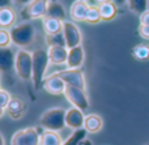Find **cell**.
Instances as JSON below:
<instances>
[{
    "label": "cell",
    "mask_w": 149,
    "mask_h": 145,
    "mask_svg": "<svg viewBox=\"0 0 149 145\" xmlns=\"http://www.w3.org/2000/svg\"><path fill=\"white\" fill-rule=\"evenodd\" d=\"M12 37V43L18 47H26L33 43L36 38V28L31 22H22L15 25L9 30Z\"/></svg>",
    "instance_id": "1"
},
{
    "label": "cell",
    "mask_w": 149,
    "mask_h": 145,
    "mask_svg": "<svg viewBox=\"0 0 149 145\" xmlns=\"http://www.w3.org/2000/svg\"><path fill=\"white\" fill-rule=\"evenodd\" d=\"M65 112H67V110L62 109V107L50 109L46 112H43L39 123L46 131L58 132L65 127Z\"/></svg>",
    "instance_id": "2"
},
{
    "label": "cell",
    "mask_w": 149,
    "mask_h": 145,
    "mask_svg": "<svg viewBox=\"0 0 149 145\" xmlns=\"http://www.w3.org/2000/svg\"><path fill=\"white\" fill-rule=\"evenodd\" d=\"M31 54H33V77H31V80H33L34 88L39 89V85L43 81L45 73H46L50 63L49 52L43 49H39L33 51Z\"/></svg>",
    "instance_id": "3"
},
{
    "label": "cell",
    "mask_w": 149,
    "mask_h": 145,
    "mask_svg": "<svg viewBox=\"0 0 149 145\" xmlns=\"http://www.w3.org/2000/svg\"><path fill=\"white\" fill-rule=\"evenodd\" d=\"M15 68L21 80H31L33 77V54L24 49L18 50V52L16 54Z\"/></svg>",
    "instance_id": "4"
},
{
    "label": "cell",
    "mask_w": 149,
    "mask_h": 145,
    "mask_svg": "<svg viewBox=\"0 0 149 145\" xmlns=\"http://www.w3.org/2000/svg\"><path fill=\"white\" fill-rule=\"evenodd\" d=\"M49 3H50V0H31V1L21 10V17L25 21L37 20V18H45L47 16Z\"/></svg>",
    "instance_id": "5"
},
{
    "label": "cell",
    "mask_w": 149,
    "mask_h": 145,
    "mask_svg": "<svg viewBox=\"0 0 149 145\" xmlns=\"http://www.w3.org/2000/svg\"><path fill=\"white\" fill-rule=\"evenodd\" d=\"M41 136L36 128H25L15 132L10 140V145H39Z\"/></svg>",
    "instance_id": "6"
},
{
    "label": "cell",
    "mask_w": 149,
    "mask_h": 145,
    "mask_svg": "<svg viewBox=\"0 0 149 145\" xmlns=\"http://www.w3.org/2000/svg\"><path fill=\"white\" fill-rule=\"evenodd\" d=\"M64 96L67 98V101L73 105V107H77L81 111H86L89 109V99H88L85 90H82V89L74 88V86H67Z\"/></svg>",
    "instance_id": "7"
},
{
    "label": "cell",
    "mask_w": 149,
    "mask_h": 145,
    "mask_svg": "<svg viewBox=\"0 0 149 145\" xmlns=\"http://www.w3.org/2000/svg\"><path fill=\"white\" fill-rule=\"evenodd\" d=\"M56 76H59L67 86H74V88H80L82 90L86 89V83H85V76L82 73L81 69H64L60 72L55 73Z\"/></svg>",
    "instance_id": "8"
},
{
    "label": "cell",
    "mask_w": 149,
    "mask_h": 145,
    "mask_svg": "<svg viewBox=\"0 0 149 145\" xmlns=\"http://www.w3.org/2000/svg\"><path fill=\"white\" fill-rule=\"evenodd\" d=\"M63 35H64L67 49L81 46V31H80L79 26L72 21H64L63 22Z\"/></svg>",
    "instance_id": "9"
},
{
    "label": "cell",
    "mask_w": 149,
    "mask_h": 145,
    "mask_svg": "<svg viewBox=\"0 0 149 145\" xmlns=\"http://www.w3.org/2000/svg\"><path fill=\"white\" fill-rule=\"evenodd\" d=\"M84 122H85V115L84 111H81L77 107H71L65 112V126L72 130H80L84 128Z\"/></svg>",
    "instance_id": "10"
},
{
    "label": "cell",
    "mask_w": 149,
    "mask_h": 145,
    "mask_svg": "<svg viewBox=\"0 0 149 145\" xmlns=\"http://www.w3.org/2000/svg\"><path fill=\"white\" fill-rule=\"evenodd\" d=\"M43 88L47 93L54 94V96H59V94H64L65 88H67V84L54 73L50 77H47L43 81Z\"/></svg>",
    "instance_id": "11"
},
{
    "label": "cell",
    "mask_w": 149,
    "mask_h": 145,
    "mask_svg": "<svg viewBox=\"0 0 149 145\" xmlns=\"http://www.w3.org/2000/svg\"><path fill=\"white\" fill-rule=\"evenodd\" d=\"M85 59V52L82 46H77L73 49H68L67 65L70 69H80Z\"/></svg>",
    "instance_id": "12"
},
{
    "label": "cell",
    "mask_w": 149,
    "mask_h": 145,
    "mask_svg": "<svg viewBox=\"0 0 149 145\" xmlns=\"http://www.w3.org/2000/svg\"><path fill=\"white\" fill-rule=\"evenodd\" d=\"M47 52H49L50 62L52 64H67L68 49L65 46H50Z\"/></svg>",
    "instance_id": "13"
},
{
    "label": "cell",
    "mask_w": 149,
    "mask_h": 145,
    "mask_svg": "<svg viewBox=\"0 0 149 145\" xmlns=\"http://www.w3.org/2000/svg\"><path fill=\"white\" fill-rule=\"evenodd\" d=\"M16 55L9 47H0V72H9L15 67Z\"/></svg>",
    "instance_id": "14"
},
{
    "label": "cell",
    "mask_w": 149,
    "mask_h": 145,
    "mask_svg": "<svg viewBox=\"0 0 149 145\" xmlns=\"http://www.w3.org/2000/svg\"><path fill=\"white\" fill-rule=\"evenodd\" d=\"M89 10V5L85 1L81 0H76L70 9V16L73 21H85L86 18V13Z\"/></svg>",
    "instance_id": "15"
},
{
    "label": "cell",
    "mask_w": 149,
    "mask_h": 145,
    "mask_svg": "<svg viewBox=\"0 0 149 145\" xmlns=\"http://www.w3.org/2000/svg\"><path fill=\"white\" fill-rule=\"evenodd\" d=\"M25 102L21 98H12L7 107L8 115H9L12 119H20L24 114H25Z\"/></svg>",
    "instance_id": "16"
},
{
    "label": "cell",
    "mask_w": 149,
    "mask_h": 145,
    "mask_svg": "<svg viewBox=\"0 0 149 145\" xmlns=\"http://www.w3.org/2000/svg\"><path fill=\"white\" fill-rule=\"evenodd\" d=\"M16 21V12L10 5L4 8H0V29L13 28V24Z\"/></svg>",
    "instance_id": "17"
},
{
    "label": "cell",
    "mask_w": 149,
    "mask_h": 145,
    "mask_svg": "<svg viewBox=\"0 0 149 145\" xmlns=\"http://www.w3.org/2000/svg\"><path fill=\"white\" fill-rule=\"evenodd\" d=\"M42 24H43V30L46 31L47 35H55V34H59L63 31V21L56 20V18L46 16Z\"/></svg>",
    "instance_id": "18"
},
{
    "label": "cell",
    "mask_w": 149,
    "mask_h": 145,
    "mask_svg": "<svg viewBox=\"0 0 149 145\" xmlns=\"http://www.w3.org/2000/svg\"><path fill=\"white\" fill-rule=\"evenodd\" d=\"M102 118L97 114H90L85 117V122H84V128L86 132L90 133H97L102 130Z\"/></svg>",
    "instance_id": "19"
},
{
    "label": "cell",
    "mask_w": 149,
    "mask_h": 145,
    "mask_svg": "<svg viewBox=\"0 0 149 145\" xmlns=\"http://www.w3.org/2000/svg\"><path fill=\"white\" fill-rule=\"evenodd\" d=\"M98 8H100L102 21H111L118 15V5L114 1H109V3H105V4H101Z\"/></svg>",
    "instance_id": "20"
},
{
    "label": "cell",
    "mask_w": 149,
    "mask_h": 145,
    "mask_svg": "<svg viewBox=\"0 0 149 145\" xmlns=\"http://www.w3.org/2000/svg\"><path fill=\"white\" fill-rule=\"evenodd\" d=\"M47 16L52 18H56L64 22L65 21V9L60 3L58 1H50L49 3V8H47Z\"/></svg>",
    "instance_id": "21"
},
{
    "label": "cell",
    "mask_w": 149,
    "mask_h": 145,
    "mask_svg": "<svg viewBox=\"0 0 149 145\" xmlns=\"http://www.w3.org/2000/svg\"><path fill=\"white\" fill-rule=\"evenodd\" d=\"M62 137L55 131H45L41 136V144L39 145H62Z\"/></svg>",
    "instance_id": "22"
},
{
    "label": "cell",
    "mask_w": 149,
    "mask_h": 145,
    "mask_svg": "<svg viewBox=\"0 0 149 145\" xmlns=\"http://www.w3.org/2000/svg\"><path fill=\"white\" fill-rule=\"evenodd\" d=\"M127 4H128V8L131 12L140 16L141 13H144L145 10H148L149 0H128Z\"/></svg>",
    "instance_id": "23"
},
{
    "label": "cell",
    "mask_w": 149,
    "mask_h": 145,
    "mask_svg": "<svg viewBox=\"0 0 149 145\" xmlns=\"http://www.w3.org/2000/svg\"><path fill=\"white\" fill-rule=\"evenodd\" d=\"M85 137H86V131H85V128H80V130L73 131L72 135L68 136V139L65 141H63L62 145H79L80 141Z\"/></svg>",
    "instance_id": "24"
},
{
    "label": "cell",
    "mask_w": 149,
    "mask_h": 145,
    "mask_svg": "<svg viewBox=\"0 0 149 145\" xmlns=\"http://www.w3.org/2000/svg\"><path fill=\"white\" fill-rule=\"evenodd\" d=\"M132 55L136 58L137 60H147L149 59V46L145 43H140L134 47L132 50Z\"/></svg>",
    "instance_id": "25"
},
{
    "label": "cell",
    "mask_w": 149,
    "mask_h": 145,
    "mask_svg": "<svg viewBox=\"0 0 149 145\" xmlns=\"http://www.w3.org/2000/svg\"><path fill=\"white\" fill-rule=\"evenodd\" d=\"M85 21L89 24H98L100 21H102L100 8L98 7H89V10H88V13H86Z\"/></svg>",
    "instance_id": "26"
},
{
    "label": "cell",
    "mask_w": 149,
    "mask_h": 145,
    "mask_svg": "<svg viewBox=\"0 0 149 145\" xmlns=\"http://www.w3.org/2000/svg\"><path fill=\"white\" fill-rule=\"evenodd\" d=\"M47 43L50 46H65V39L63 35V31L59 34H55V35H47Z\"/></svg>",
    "instance_id": "27"
},
{
    "label": "cell",
    "mask_w": 149,
    "mask_h": 145,
    "mask_svg": "<svg viewBox=\"0 0 149 145\" xmlns=\"http://www.w3.org/2000/svg\"><path fill=\"white\" fill-rule=\"evenodd\" d=\"M12 43V37L8 29H0V47L5 49L9 47V44Z\"/></svg>",
    "instance_id": "28"
},
{
    "label": "cell",
    "mask_w": 149,
    "mask_h": 145,
    "mask_svg": "<svg viewBox=\"0 0 149 145\" xmlns=\"http://www.w3.org/2000/svg\"><path fill=\"white\" fill-rule=\"evenodd\" d=\"M10 94L8 93L7 90H4V89H1V92H0V105H1L3 107H5L7 109L8 105H9L10 102Z\"/></svg>",
    "instance_id": "29"
},
{
    "label": "cell",
    "mask_w": 149,
    "mask_h": 145,
    "mask_svg": "<svg viewBox=\"0 0 149 145\" xmlns=\"http://www.w3.org/2000/svg\"><path fill=\"white\" fill-rule=\"evenodd\" d=\"M139 34L144 39H149V25H140L139 26Z\"/></svg>",
    "instance_id": "30"
},
{
    "label": "cell",
    "mask_w": 149,
    "mask_h": 145,
    "mask_svg": "<svg viewBox=\"0 0 149 145\" xmlns=\"http://www.w3.org/2000/svg\"><path fill=\"white\" fill-rule=\"evenodd\" d=\"M140 25H149V9L140 15Z\"/></svg>",
    "instance_id": "31"
},
{
    "label": "cell",
    "mask_w": 149,
    "mask_h": 145,
    "mask_svg": "<svg viewBox=\"0 0 149 145\" xmlns=\"http://www.w3.org/2000/svg\"><path fill=\"white\" fill-rule=\"evenodd\" d=\"M12 1L15 3V5H17V7H26L31 0H12Z\"/></svg>",
    "instance_id": "32"
},
{
    "label": "cell",
    "mask_w": 149,
    "mask_h": 145,
    "mask_svg": "<svg viewBox=\"0 0 149 145\" xmlns=\"http://www.w3.org/2000/svg\"><path fill=\"white\" fill-rule=\"evenodd\" d=\"M79 145H93V143L89 140V139H86V137H85V139H82V140L80 141Z\"/></svg>",
    "instance_id": "33"
},
{
    "label": "cell",
    "mask_w": 149,
    "mask_h": 145,
    "mask_svg": "<svg viewBox=\"0 0 149 145\" xmlns=\"http://www.w3.org/2000/svg\"><path fill=\"white\" fill-rule=\"evenodd\" d=\"M9 5V0H0V8H4Z\"/></svg>",
    "instance_id": "34"
},
{
    "label": "cell",
    "mask_w": 149,
    "mask_h": 145,
    "mask_svg": "<svg viewBox=\"0 0 149 145\" xmlns=\"http://www.w3.org/2000/svg\"><path fill=\"white\" fill-rule=\"evenodd\" d=\"M127 1H128V0H114V3H115L116 5H119V7H120V5H124Z\"/></svg>",
    "instance_id": "35"
},
{
    "label": "cell",
    "mask_w": 149,
    "mask_h": 145,
    "mask_svg": "<svg viewBox=\"0 0 149 145\" xmlns=\"http://www.w3.org/2000/svg\"><path fill=\"white\" fill-rule=\"evenodd\" d=\"M95 1L101 5V4H105V3H109V1H114V0H95Z\"/></svg>",
    "instance_id": "36"
},
{
    "label": "cell",
    "mask_w": 149,
    "mask_h": 145,
    "mask_svg": "<svg viewBox=\"0 0 149 145\" xmlns=\"http://www.w3.org/2000/svg\"><path fill=\"white\" fill-rule=\"evenodd\" d=\"M5 110H7V109H5V107H3V106H1V105H0V118H1V117H3V115H4Z\"/></svg>",
    "instance_id": "37"
},
{
    "label": "cell",
    "mask_w": 149,
    "mask_h": 145,
    "mask_svg": "<svg viewBox=\"0 0 149 145\" xmlns=\"http://www.w3.org/2000/svg\"><path fill=\"white\" fill-rule=\"evenodd\" d=\"M0 145H5L4 137H3V135H1V133H0Z\"/></svg>",
    "instance_id": "38"
},
{
    "label": "cell",
    "mask_w": 149,
    "mask_h": 145,
    "mask_svg": "<svg viewBox=\"0 0 149 145\" xmlns=\"http://www.w3.org/2000/svg\"><path fill=\"white\" fill-rule=\"evenodd\" d=\"M50 1H58V0H50Z\"/></svg>",
    "instance_id": "39"
},
{
    "label": "cell",
    "mask_w": 149,
    "mask_h": 145,
    "mask_svg": "<svg viewBox=\"0 0 149 145\" xmlns=\"http://www.w3.org/2000/svg\"><path fill=\"white\" fill-rule=\"evenodd\" d=\"M0 92H1V88H0Z\"/></svg>",
    "instance_id": "40"
},
{
    "label": "cell",
    "mask_w": 149,
    "mask_h": 145,
    "mask_svg": "<svg viewBox=\"0 0 149 145\" xmlns=\"http://www.w3.org/2000/svg\"><path fill=\"white\" fill-rule=\"evenodd\" d=\"M81 1H85V0H81Z\"/></svg>",
    "instance_id": "41"
}]
</instances>
